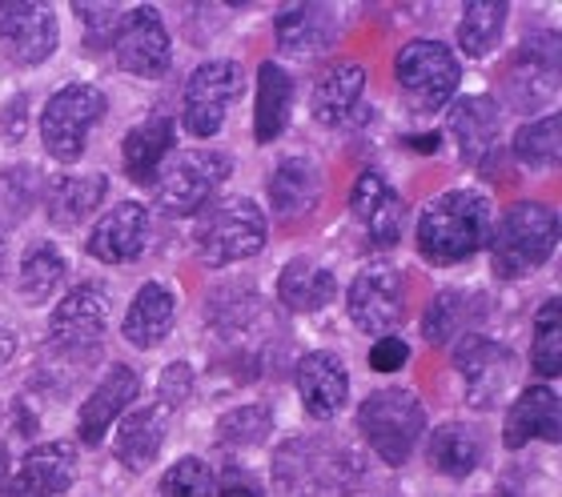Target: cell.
Returning <instances> with one entry per match:
<instances>
[{
	"label": "cell",
	"instance_id": "1",
	"mask_svg": "<svg viewBox=\"0 0 562 497\" xmlns=\"http://www.w3.org/2000/svg\"><path fill=\"white\" fill-rule=\"evenodd\" d=\"M494 208L479 189H446L418 217V253L430 266H458L491 241Z\"/></svg>",
	"mask_w": 562,
	"mask_h": 497
},
{
	"label": "cell",
	"instance_id": "2",
	"mask_svg": "<svg viewBox=\"0 0 562 497\" xmlns=\"http://www.w3.org/2000/svg\"><path fill=\"white\" fill-rule=\"evenodd\" d=\"M559 245V213L542 201H518L491 229V269L498 281H518L547 266Z\"/></svg>",
	"mask_w": 562,
	"mask_h": 497
},
{
	"label": "cell",
	"instance_id": "3",
	"mask_svg": "<svg viewBox=\"0 0 562 497\" xmlns=\"http://www.w3.org/2000/svg\"><path fill=\"white\" fill-rule=\"evenodd\" d=\"M266 213L254 197H222L201 208L193 245L205 266H234L266 249Z\"/></svg>",
	"mask_w": 562,
	"mask_h": 497
},
{
	"label": "cell",
	"instance_id": "4",
	"mask_svg": "<svg viewBox=\"0 0 562 497\" xmlns=\"http://www.w3.org/2000/svg\"><path fill=\"white\" fill-rule=\"evenodd\" d=\"M358 429L382 462L406 465L426 433V409L411 389H378L358 405Z\"/></svg>",
	"mask_w": 562,
	"mask_h": 497
},
{
	"label": "cell",
	"instance_id": "5",
	"mask_svg": "<svg viewBox=\"0 0 562 497\" xmlns=\"http://www.w3.org/2000/svg\"><path fill=\"white\" fill-rule=\"evenodd\" d=\"M229 181V157L222 149H186L173 153L153 177V201L169 217H193L217 197V189Z\"/></svg>",
	"mask_w": 562,
	"mask_h": 497
},
{
	"label": "cell",
	"instance_id": "6",
	"mask_svg": "<svg viewBox=\"0 0 562 497\" xmlns=\"http://www.w3.org/2000/svg\"><path fill=\"white\" fill-rule=\"evenodd\" d=\"M394 81H398L402 101L411 104L414 113H438L458 93L462 69H458V57L442 41L422 36V41L402 45V53L394 57Z\"/></svg>",
	"mask_w": 562,
	"mask_h": 497
},
{
	"label": "cell",
	"instance_id": "7",
	"mask_svg": "<svg viewBox=\"0 0 562 497\" xmlns=\"http://www.w3.org/2000/svg\"><path fill=\"white\" fill-rule=\"evenodd\" d=\"M105 116V93L97 84H65L48 97L45 113H41V140L45 153L57 157L60 165L81 161L89 133L97 128V121Z\"/></svg>",
	"mask_w": 562,
	"mask_h": 497
},
{
	"label": "cell",
	"instance_id": "8",
	"mask_svg": "<svg viewBox=\"0 0 562 497\" xmlns=\"http://www.w3.org/2000/svg\"><path fill=\"white\" fill-rule=\"evenodd\" d=\"M350 470V450L329 445L322 438H293L285 441L273 458V477L278 486L293 497L326 494V489H341V474Z\"/></svg>",
	"mask_w": 562,
	"mask_h": 497
},
{
	"label": "cell",
	"instance_id": "9",
	"mask_svg": "<svg viewBox=\"0 0 562 497\" xmlns=\"http://www.w3.org/2000/svg\"><path fill=\"white\" fill-rule=\"evenodd\" d=\"M113 57H117L121 72L161 81L173 65V41L165 33L161 12L153 4H137V9L125 12L113 29Z\"/></svg>",
	"mask_w": 562,
	"mask_h": 497
},
{
	"label": "cell",
	"instance_id": "10",
	"mask_svg": "<svg viewBox=\"0 0 562 497\" xmlns=\"http://www.w3.org/2000/svg\"><path fill=\"white\" fill-rule=\"evenodd\" d=\"M241 65L237 60H205L186 81V133L189 137H217L234 97L241 93Z\"/></svg>",
	"mask_w": 562,
	"mask_h": 497
},
{
	"label": "cell",
	"instance_id": "11",
	"mask_svg": "<svg viewBox=\"0 0 562 497\" xmlns=\"http://www.w3.org/2000/svg\"><path fill=\"white\" fill-rule=\"evenodd\" d=\"M454 370L467 382V402L474 409H494L503 402L506 389L515 385L518 361L515 353L482 334H462L454 346Z\"/></svg>",
	"mask_w": 562,
	"mask_h": 497
},
{
	"label": "cell",
	"instance_id": "12",
	"mask_svg": "<svg viewBox=\"0 0 562 497\" xmlns=\"http://www.w3.org/2000/svg\"><path fill=\"white\" fill-rule=\"evenodd\" d=\"M346 309L362 334H390L406 317V278L386 261L366 266L346 290Z\"/></svg>",
	"mask_w": 562,
	"mask_h": 497
},
{
	"label": "cell",
	"instance_id": "13",
	"mask_svg": "<svg viewBox=\"0 0 562 497\" xmlns=\"http://www.w3.org/2000/svg\"><path fill=\"white\" fill-rule=\"evenodd\" d=\"M60 41V24L57 12L48 4H33V0H0V53L21 65V69H33V65H45L53 53H57Z\"/></svg>",
	"mask_w": 562,
	"mask_h": 497
},
{
	"label": "cell",
	"instance_id": "14",
	"mask_svg": "<svg viewBox=\"0 0 562 497\" xmlns=\"http://www.w3.org/2000/svg\"><path fill=\"white\" fill-rule=\"evenodd\" d=\"M559 69H562V48L554 33H535L522 41V48L510 60L506 72V97L515 109L535 113L542 104H551L559 93Z\"/></svg>",
	"mask_w": 562,
	"mask_h": 497
},
{
	"label": "cell",
	"instance_id": "15",
	"mask_svg": "<svg viewBox=\"0 0 562 497\" xmlns=\"http://www.w3.org/2000/svg\"><path fill=\"white\" fill-rule=\"evenodd\" d=\"M105 297H101L97 285L85 281V285H77V290H69L57 301V309L48 317V346L65 353V358H89V353H97L101 337H105Z\"/></svg>",
	"mask_w": 562,
	"mask_h": 497
},
{
	"label": "cell",
	"instance_id": "16",
	"mask_svg": "<svg viewBox=\"0 0 562 497\" xmlns=\"http://www.w3.org/2000/svg\"><path fill=\"white\" fill-rule=\"evenodd\" d=\"M350 213L366 229V241L374 245V249H390V245L402 241L406 205H402V197L390 189V181L378 169L358 173V181L350 189Z\"/></svg>",
	"mask_w": 562,
	"mask_h": 497
},
{
	"label": "cell",
	"instance_id": "17",
	"mask_svg": "<svg viewBox=\"0 0 562 497\" xmlns=\"http://www.w3.org/2000/svg\"><path fill=\"white\" fill-rule=\"evenodd\" d=\"M366 97V69L358 60H346V65H334V69L314 84V121L326 128H362L370 121V104Z\"/></svg>",
	"mask_w": 562,
	"mask_h": 497
},
{
	"label": "cell",
	"instance_id": "18",
	"mask_svg": "<svg viewBox=\"0 0 562 497\" xmlns=\"http://www.w3.org/2000/svg\"><path fill=\"white\" fill-rule=\"evenodd\" d=\"M297 397H302V409L314 421H329L338 417L350 402V370L338 353L329 349H314L297 361Z\"/></svg>",
	"mask_w": 562,
	"mask_h": 497
},
{
	"label": "cell",
	"instance_id": "19",
	"mask_svg": "<svg viewBox=\"0 0 562 497\" xmlns=\"http://www.w3.org/2000/svg\"><path fill=\"white\" fill-rule=\"evenodd\" d=\"M149 241V208L140 201H117L105 217L97 221L89 233V257L105 261V266H130L145 253Z\"/></svg>",
	"mask_w": 562,
	"mask_h": 497
},
{
	"label": "cell",
	"instance_id": "20",
	"mask_svg": "<svg viewBox=\"0 0 562 497\" xmlns=\"http://www.w3.org/2000/svg\"><path fill=\"white\" fill-rule=\"evenodd\" d=\"M77 445L72 441H45L21 458L9 497H65L77 482Z\"/></svg>",
	"mask_w": 562,
	"mask_h": 497
},
{
	"label": "cell",
	"instance_id": "21",
	"mask_svg": "<svg viewBox=\"0 0 562 497\" xmlns=\"http://www.w3.org/2000/svg\"><path fill=\"white\" fill-rule=\"evenodd\" d=\"M140 394V377L130 365H113V370L93 385V394L85 397L77 409V433L85 445H101L105 433L113 429V421H121V414L133 405V397Z\"/></svg>",
	"mask_w": 562,
	"mask_h": 497
},
{
	"label": "cell",
	"instance_id": "22",
	"mask_svg": "<svg viewBox=\"0 0 562 497\" xmlns=\"http://www.w3.org/2000/svg\"><path fill=\"white\" fill-rule=\"evenodd\" d=\"M562 441V402L554 394V385L539 382L522 389L515 397V405L506 409V426H503V441L506 450H522L527 441Z\"/></svg>",
	"mask_w": 562,
	"mask_h": 497
},
{
	"label": "cell",
	"instance_id": "23",
	"mask_svg": "<svg viewBox=\"0 0 562 497\" xmlns=\"http://www.w3.org/2000/svg\"><path fill=\"white\" fill-rule=\"evenodd\" d=\"M498 104L491 97H462L450 109V137L458 140V157L470 165V169H482V165L494 161L498 153Z\"/></svg>",
	"mask_w": 562,
	"mask_h": 497
},
{
	"label": "cell",
	"instance_id": "24",
	"mask_svg": "<svg viewBox=\"0 0 562 497\" xmlns=\"http://www.w3.org/2000/svg\"><path fill=\"white\" fill-rule=\"evenodd\" d=\"M109 193V177L105 173H65L53 177L45 189H41V201H45V217L53 229L72 233L81 221H89L97 213V205L105 201Z\"/></svg>",
	"mask_w": 562,
	"mask_h": 497
},
{
	"label": "cell",
	"instance_id": "25",
	"mask_svg": "<svg viewBox=\"0 0 562 497\" xmlns=\"http://www.w3.org/2000/svg\"><path fill=\"white\" fill-rule=\"evenodd\" d=\"M169 405H140L130 417H121L117 438H113V450H117V462L133 474H145L157 458H161L165 433H169Z\"/></svg>",
	"mask_w": 562,
	"mask_h": 497
},
{
	"label": "cell",
	"instance_id": "26",
	"mask_svg": "<svg viewBox=\"0 0 562 497\" xmlns=\"http://www.w3.org/2000/svg\"><path fill=\"white\" fill-rule=\"evenodd\" d=\"M177 145V125L173 116H145L140 125H133L125 133V145H121V161H125V173L140 185H153V177L161 173V165L173 157Z\"/></svg>",
	"mask_w": 562,
	"mask_h": 497
},
{
	"label": "cell",
	"instance_id": "27",
	"mask_svg": "<svg viewBox=\"0 0 562 497\" xmlns=\"http://www.w3.org/2000/svg\"><path fill=\"white\" fill-rule=\"evenodd\" d=\"M173 317H177L173 290L161 285V281H145V285L137 290V297L130 301V313H125V321H121V334H125L130 346L153 349L169 337Z\"/></svg>",
	"mask_w": 562,
	"mask_h": 497
},
{
	"label": "cell",
	"instance_id": "28",
	"mask_svg": "<svg viewBox=\"0 0 562 497\" xmlns=\"http://www.w3.org/2000/svg\"><path fill=\"white\" fill-rule=\"evenodd\" d=\"M278 48L290 57H314L322 48L334 45L338 33V16L329 4H290L285 12H278Z\"/></svg>",
	"mask_w": 562,
	"mask_h": 497
},
{
	"label": "cell",
	"instance_id": "29",
	"mask_svg": "<svg viewBox=\"0 0 562 497\" xmlns=\"http://www.w3.org/2000/svg\"><path fill=\"white\" fill-rule=\"evenodd\" d=\"M266 193L278 217H302L322 201V173L310 157H285L266 181Z\"/></svg>",
	"mask_w": 562,
	"mask_h": 497
},
{
	"label": "cell",
	"instance_id": "30",
	"mask_svg": "<svg viewBox=\"0 0 562 497\" xmlns=\"http://www.w3.org/2000/svg\"><path fill=\"white\" fill-rule=\"evenodd\" d=\"M338 297V278L326 266H317L310 257H293L285 261L278 278V301L290 313H317Z\"/></svg>",
	"mask_w": 562,
	"mask_h": 497
},
{
	"label": "cell",
	"instance_id": "31",
	"mask_svg": "<svg viewBox=\"0 0 562 497\" xmlns=\"http://www.w3.org/2000/svg\"><path fill=\"white\" fill-rule=\"evenodd\" d=\"M290 104H293V77L281 65L266 60L258 69V104H254V140L270 145L290 125Z\"/></svg>",
	"mask_w": 562,
	"mask_h": 497
},
{
	"label": "cell",
	"instance_id": "32",
	"mask_svg": "<svg viewBox=\"0 0 562 497\" xmlns=\"http://www.w3.org/2000/svg\"><path fill=\"white\" fill-rule=\"evenodd\" d=\"M426 458H430V470L462 482V477H470L479 470L482 441H479V433L470 426H462V421H446V426L434 429L430 441H426Z\"/></svg>",
	"mask_w": 562,
	"mask_h": 497
},
{
	"label": "cell",
	"instance_id": "33",
	"mask_svg": "<svg viewBox=\"0 0 562 497\" xmlns=\"http://www.w3.org/2000/svg\"><path fill=\"white\" fill-rule=\"evenodd\" d=\"M482 317V301L479 293L467 290H442L438 297L426 305V317H422V337L430 346H442L454 334H474V325Z\"/></svg>",
	"mask_w": 562,
	"mask_h": 497
},
{
	"label": "cell",
	"instance_id": "34",
	"mask_svg": "<svg viewBox=\"0 0 562 497\" xmlns=\"http://www.w3.org/2000/svg\"><path fill=\"white\" fill-rule=\"evenodd\" d=\"M506 16H510V4H503V0H470V4H462V16H458V48L470 60L491 57L494 48H498V41H503Z\"/></svg>",
	"mask_w": 562,
	"mask_h": 497
},
{
	"label": "cell",
	"instance_id": "35",
	"mask_svg": "<svg viewBox=\"0 0 562 497\" xmlns=\"http://www.w3.org/2000/svg\"><path fill=\"white\" fill-rule=\"evenodd\" d=\"M60 281H65V253H60L57 245L48 241L29 245V253L21 257V269H16L21 297L29 305H45L60 290Z\"/></svg>",
	"mask_w": 562,
	"mask_h": 497
},
{
	"label": "cell",
	"instance_id": "36",
	"mask_svg": "<svg viewBox=\"0 0 562 497\" xmlns=\"http://www.w3.org/2000/svg\"><path fill=\"white\" fill-rule=\"evenodd\" d=\"M530 365L551 385L562 373V301L547 297L535 317V341H530Z\"/></svg>",
	"mask_w": 562,
	"mask_h": 497
},
{
	"label": "cell",
	"instance_id": "37",
	"mask_svg": "<svg viewBox=\"0 0 562 497\" xmlns=\"http://www.w3.org/2000/svg\"><path fill=\"white\" fill-rule=\"evenodd\" d=\"M41 177L33 165H12L0 169V233H9L12 225H21L29 217V208L41 201Z\"/></svg>",
	"mask_w": 562,
	"mask_h": 497
},
{
	"label": "cell",
	"instance_id": "38",
	"mask_svg": "<svg viewBox=\"0 0 562 497\" xmlns=\"http://www.w3.org/2000/svg\"><path fill=\"white\" fill-rule=\"evenodd\" d=\"M515 157L527 169H554L562 157V121L559 113L539 116L515 133Z\"/></svg>",
	"mask_w": 562,
	"mask_h": 497
},
{
	"label": "cell",
	"instance_id": "39",
	"mask_svg": "<svg viewBox=\"0 0 562 497\" xmlns=\"http://www.w3.org/2000/svg\"><path fill=\"white\" fill-rule=\"evenodd\" d=\"M273 414L270 405H241V409H229V414L217 421V441L222 445H258V441L270 438Z\"/></svg>",
	"mask_w": 562,
	"mask_h": 497
},
{
	"label": "cell",
	"instance_id": "40",
	"mask_svg": "<svg viewBox=\"0 0 562 497\" xmlns=\"http://www.w3.org/2000/svg\"><path fill=\"white\" fill-rule=\"evenodd\" d=\"M213 470L205 458H177V465H169L161 477V489L157 497H210L213 494Z\"/></svg>",
	"mask_w": 562,
	"mask_h": 497
},
{
	"label": "cell",
	"instance_id": "41",
	"mask_svg": "<svg viewBox=\"0 0 562 497\" xmlns=\"http://www.w3.org/2000/svg\"><path fill=\"white\" fill-rule=\"evenodd\" d=\"M157 394H161V405H169V409L186 405V397L193 394V370H189L186 361H173V365H165L161 382H157Z\"/></svg>",
	"mask_w": 562,
	"mask_h": 497
},
{
	"label": "cell",
	"instance_id": "42",
	"mask_svg": "<svg viewBox=\"0 0 562 497\" xmlns=\"http://www.w3.org/2000/svg\"><path fill=\"white\" fill-rule=\"evenodd\" d=\"M77 9V21L89 29V41L93 45H101V36H109L113 41V29H117V12H113V4H72Z\"/></svg>",
	"mask_w": 562,
	"mask_h": 497
},
{
	"label": "cell",
	"instance_id": "43",
	"mask_svg": "<svg viewBox=\"0 0 562 497\" xmlns=\"http://www.w3.org/2000/svg\"><path fill=\"white\" fill-rule=\"evenodd\" d=\"M406 361H411V346H406L402 337H382V341L370 349V370L374 373H398Z\"/></svg>",
	"mask_w": 562,
	"mask_h": 497
},
{
	"label": "cell",
	"instance_id": "44",
	"mask_svg": "<svg viewBox=\"0 0 562 497\" xmlns=\"http://www.w3.org/2000/svg\"><path fill=\"white\" fill-rule=\"evenodd\" d=\"M213 489H217V497H266L261 477L249 474V470H241V465H229V470H225V477Z\"/></svg>",
	"mask_w": 562,
	"mask_h": 497
},
{
	"label": "cell",
	"instance_id": "45",
	"mask_svg": "<svg viewBox=\"0 0 562 497\" xmlns=\"http://www.w3.org/2000/svg\"><path fill=\"white\" fill-rule=\"evenodd\" d=\"M24 93L21 97H12L9 104H4V140H24V121H29V109H24Z\"/></svg>",
	"mask_w": 562,
	"mask_h": 497
},
{
	"label": "cell",
	"instance_id": "46",
	"mask_svg": "<svg viewBox=\"0 0 562 497\" xmlns=\"http://www.w3.org/2000/svg\"><path fill=\"white\" fill-rule=\"evenodd\" d=\"M12 353H16V334H12L9 325L0 321V370L12 361Z\"/></svg>",
	"mask_w": 562,
	"mask_h": 497
},
{
	"label": "cell",
	"instance_id": "47",
	"mask_svg": "<svg viewBox=\"0 0 562 497\" xmlns=\"http://www.w3.org/2000/svg\"><path fill=\"white\" fill-rule=\"evenodd\" d=\"M12 486V458H9V445H0V497H9Z\"/></svg>",
	"mask_w": 562,
	"mask_h": 497
},
{
	"label": "cell",
	"instance_id": "48",
	"mask_svg": "<svg viewBox=\"0 0 562 497\" xmlns=\"http://www.w3.org/2000/svg\"><path fill=\"white\" fill-rule=\"evenodd\" d=\"M411 149H418V153H438V149H442V137H438V133H418V137L411 140Z\"/></svg>",
	"mask_w": 562,
	"mask_h": 497
},
{
	"label": "cell",
	"instance_id": "49",
	"mask_svg": "<svg viewBox=\"0 0 562 497\" xmlns=\"http://www.w3.org/2000/svg\"><path fill=\"white\" fill-rule=\"evenodd\" d=\"M486 497H518V494H515V489H510V486H498V489H491V494H486Z\"/></svg>",
	"mask_w": 562,
	"mask_h": 497
},
{
	"label": "cell",
	"instance_id": "50",
	"mask_svg": "<svg viewBox=\"0 0 562 497\" xmlns=\"http://www.w3.org/2000/svg\"><path fill=\"white\" fill-rule=\"evenodd\" d=\"M0 266H4V257H0Z\"/></svg>",
	"mask_w": 562,
	"mask_h": 497
}]
</instances>
